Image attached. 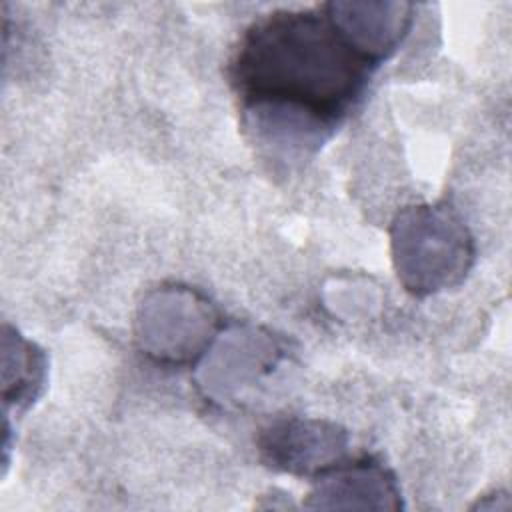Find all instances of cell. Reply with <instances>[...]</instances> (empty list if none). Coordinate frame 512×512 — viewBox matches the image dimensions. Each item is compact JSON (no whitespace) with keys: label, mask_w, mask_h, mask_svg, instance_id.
I'll return each mask as SVG.
<instances>
[{"label":"cell","mask_w":512,"mask_h":512,"mask_svg":"<svg viewBox=\"0 0 512 512\" xmlns=\"http://www.w3.org/2000/svg\"><path fill=\"white\" fill-rule=\"evenodd\" d=\"M376 66L324 6L278 10L240 38L230 82L260 144L306 154L350 114Z\"/></svg>","instance_id":"cell-1"},{"label":"cell","mask_w":512,"mask_h":512,"mask_svg":"<svg viewBox=\"0 0 512 512\" xmlns=\"http://www.w3.org/2000/svg\"><path fill=\"white\" fill-rule=\"evenodd\" d=\"M392 252L398 278L418 296L458 284L474 260L472 236L450 206H412L398 214Z\"/></svg>","instance_id":"cell-2"},{"label":"cell","mask_w":512,"mask_h":512,"mask_svg":"<svg viewBox=\"0 0 512 512\" xmlns=\"http://www.w3.org/2000/svg\"><path fill=\"white\" fill-rule=\"evenodd\" d=\"M260 450L276 470L318 478L346 462L348 434L332 422L288 418L262 432Z\"/></svg>","instance_id":"cell-3"},{"label":"cell","mask_w":512,"mask_h":512,"mask_svg":"<svg viewBox=\"0 0 512 512\" xmlns=\"http://www.w3.org/2000/svg\"><path fill=\"white\" fill-rule=\"evenodd\" d=\"M308 508H400L394 476L372 458L342 462L316 478Z\"/></svg>","instance_id":"cell-4"},{"label":"cell","mask_w":512,"mask_h":512,"mask_svg":"<svg viewBox=\"0 0 512 512\" xmlns=\"http://www.w3.org/2000/svg\"><path fill=\"white\" fill-rule=\"evenodd\" d=\"M334 24L374 64L388 58L412 24V6L386 2H330L324 4Z\"/></svg>","instance_id":"cell-5"}]
</instances>
